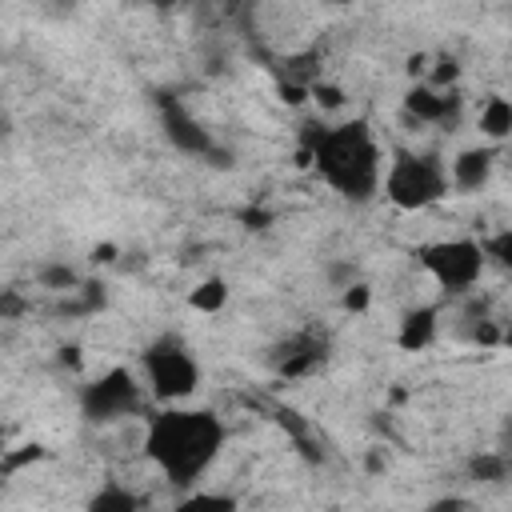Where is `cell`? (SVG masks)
Masks as SVG:
<instances>
[{
  "mask_svg": "<svg viewBox=\"0 0 512 512\" xmlns=\"http://www.w3.org/2000/svg\"><path fill=\"white\" fill-rule=\"evenodd\" d=\"M452 104H456V92H436V88H428V84H416V88L404 96V108H408L416 120H424V124L448 120Z\"/></svg>",
  "mask_w": 512,
  "mask_h": 512,
  "instance_id": "9",
  "label": "cell"
},
{
  "mask_svg": "<svg viewBox=\"0 0 512 512\" xmlns=\"http://www.w3.org/2000/svg\"><path fill=\"white\" fill-rule=\"evenodd\" d=\"M492 164H496V148L492 144H476V148H464L456 152L444 168H448V188H460V192H476L488 184L492 176Z\"/></svg>",
  "mask_w": 512,
  "mask_h": 512,
  "instance_id": "6",
  "label": "cell"
},
{
  "mask_svg": "<svg viewBox=\"0 0 512 512\" xmlns=\"http://www.w3.org/2000/svg\"><path fill=\"white\" fill-rule=\"evenodd\" d=\"M368 304H372V288L368 284H344V292H340V308L344 312H368Z\"/></svg>",
  "mask_w": 512,
  "mask_h": 512,
  "instance_id": "14",
  "label": "cell"
},
{
  "mask_svg": "<svg viewBox=\"0 0 512 512\" xmlns=\"http://www.w3.org/2000/svg\"><path fill=\"white\" fill-rule=\"evenodd\" d=\"M224 424L212 408L168 404L144 424V456L164 472L168 484L192 488L220 456Z\"/></svg>",
  "mask_w": 512,
  "mask_h": 512,
  "instance_id": "1",
  "label": "cell"
},
{
  "mask_svg": "<svg viewBox=\"0 0 512 512\" xmlns=\"http://www.w3.org/2000/svg\"><path fill=\"white\" fill-rule=\"evenodd\" d=\"M168 512H240L232 492H216V488H192L188 496H180Z\"/></svg>",
  "mask_w": 512,
  "mask_h": 512,
  "instance_id": "12",
  "label": "cell"
},
{
  "mask_svg": "<svg viewBox=\"0 0 512 512\" xmlns=\"http://www.w3.org/2000/svg\"><path fill=\"white\" fill-rule=\"evenodd\" d=\"M228 300H232V288H228L224 276H204V280H196V284L188 288V308L200 312V316H216V312H224Z\"/></svg>",
  "mask_w": 512,
  "mask_h": 512,
  "instance_id": "10",
  "label": "cell"
},
{
  "mask_svg": "<svg viewBox=\"0 0 512 512\" xmlns=\"http://www.w3.org/2000/svg\"><path fill=\"white\" fill-rule=\"evenodd\" d=\"M484 264H488V248L472 236H444L420 248V268L448 296L472 292L484 276Z\"/></svg>",
  "mask_w": 512,
  "mask_h": 512,
  "instance_id": "4",
  "label": "cell"
},
{
  "mask_svg": "<svg viewBox=\"0 0 512 512\" xmlns=\"http://www.w3.org/2000/svg\"><path fill=\"white\" fill-rule=\"evenodd\" d=\"M308 96H312L324 112L344 108V88H340V84H332V80H316V84H308Z\"/></svg>",
  "mask_w": 512,
  "mask_h": 512,
  "instance_id": "13",
  "label": "cell"
},
{
  "mask_svg": "<svg viewBox=\"0 0 512 512\" xmlns=\"http://www.w3.org/2000/svg\"><path fill=\"white\" fill-rule=\"evenodd\" d=\"M312 164L324 176V184L348 200H368L380 192L384 156H380V144L364 120L324 128L312 140Z\"/></svg>",
  "mask_w": 512,
  "mask_h": 512,
  "instance_id": "2",
  "label": "cell"
},
{
  "mask_svg": "<svg viewBox=\"0 0 512 512\" xmlns=\"http://www.w3.org/2000/svg\"><path fill=\"white\" fill-rule=\"evenodd\" d=\"M380 192L400 212H424L448 196V168L428 152H400L384 164Z\"/></svg>",
  "mask_w": 512,
  "mask_h": 512,
  "instance_id": "3",
  "label": "cell"
},
{
  "mask_svg": "<svg viewBox=\"0 0 512 512\" xmlns=\"http://www.w3.org/2000/svg\"><path fill=\"white\" fill-rule=\"evenodd\" d=\"M84 512H140V496L124 484H100L84 500Z\"/></svg>",
  "mask_w": 512,
  "mask_h": 512,
  "instance_id": "11",
  "label": "cell"
},
{
  "mask_svg": "<svg viewBox=\"0 0 512 512\" xmlns=\"http://www.w3.org/2000/svg\"><path fill=\"white\" fill-rule=\"evenodd\" d=\"M144 380L160 404H184L200 388V364L180 340H156L144 352Z\"/></svg>",
  "mask_w": 512,
  "mask_h": 512,
  "instance_id": "5",
  "label": "cell"
},
{
  "mask_svg": "<svg viewBox=\"0 0 512 512\" xmlns=\"http://www.w3.org/2000/svg\"><path fill=\"white\" fill-rule=\"evenodd\" d=\"M476 132L484 144H504L512 136V100L504 92H492L480 100V112H476Z\"/></svg>",
  "mask_w": 512,
  "mask_h": 512,
  "instance_id": "7",
  "label": "cell"
},
{
  "mask_svg": "<svg viewBox=\"0 0 512 512\" xmlns=\"http://www.w3.org/2000/svg\"><path fill=\"white\" fill-rule=\"evenodd\" d=\"M440 332V312L436 308H412L400 316V328H396V344L404 352H424Z\"/></svg>",
  "mask_w": 512,
  "mask_h": 512,
  "instance_id": "8",
  "label": "cell"
}]
</instances>
